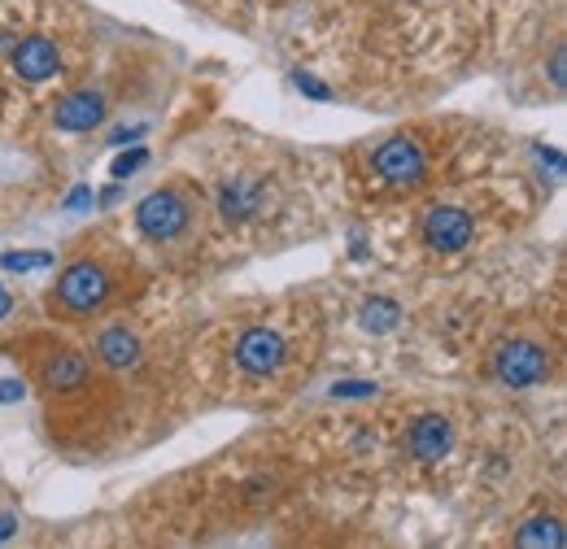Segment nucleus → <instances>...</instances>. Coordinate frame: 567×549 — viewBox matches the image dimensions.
Listing matches in <instances>:
<instances>
[{
	"label": "nucleus",
	"mask_w": 567,
	"mask_h": 549,
	"mask_svg": "<svg viewBox=\"0 0 567 549\" xmlns=\"http://www.w3.org/2000/svg\"><path fill=\"white\" fill-rule=\"evenodd\" d=\"M110 293H114V274L101 261L84 257V261H71L62 270L53 306H62L66 315H92V310H101L110 302Z\"/></svg>",
	"instance_id": "f257e3e1"
},
{
	"label": "nucleus",
	"mask_w": 567,
	"mask_h": 549,
	"mask_svg": "<svg viewBox=\"0 0 567 549\" xmlns=\"http://www.w3.org/2000/svg\"><path fill=\"white\" fill-rule=\"evenodd\" d=\"M192 218H197V205H192V196H188L184 188H158V192H149V196L140 201V209H136L140 231H144L149 240H158V244L179 240V235L192 227Z\"/></svg>",
	"instance_id": "f03ea898"
},
{
	"label": "nucleus",
	"mask_w": 567,
	"mask_h": 549,
	"mask_svg": "<svg viewBox=\"0 0 567 549\" xmlns=\"http://www.w3.org/2000/svg\"><path fill=\"white\" fill-rule=\"evenodd\" d=\"M493 375L511 388H532L550 375V354L537 341H506L493 354Z\"/></svg>",
	"instance_id": "7ed1b4c3"
},
{
	"label": "nucleus",
	"mask_w": 567,
	"mask_h": 549,
	"mask_svg": "<svg viewBox=\"0 0 567 549\" xmlns=\"http://www.w3.org/2000/svg\"><path fill=\"white\" fill-rule=\"evenodd\" d=\"M371 166H376L380 179H389V183H398V188H411V183L424 179V149H419L415 140L398 136V140H385V144L376 149Z\"/></svg>",
	"instance_id": "20e7f679"
},
{
	"label": "nucleus",
	"mask_w": 567,
	"mask_h": 549,
	"mask_svg": "<svg viewBox=\"0 0 567 549\" xmlns=\"http://www.w3.org/2000/svg\"><path fill=\"white\" fill-rule=\"evenodd\" d=\"M471 235H476V222H471L467 209L437 205V209L424 214V240H428V248H437V253H458V248L471 244Z\"/></svg>",
	"instance_id": "39448f33"
},
{
	"label": "nucleus",
	"mask_w": 567,
	"mask_h": 549,
	"mask_svg": "<svg viewBox=\"0 0 567 549\" xmlns=\"http://www.w3.org/2000/svg\"><path fill=\"white\" fill-rule=\"evenodd\" d=\"M284 354H289V349H284L279 332H270V328H249L236 341V362L249 375H275L284 367Z\"/></svg>",
	"instance_id": "423d86ee"
},
{
	"label": "nucleus",
	"mask_w": 567,
	"mask_h": 549,
	"mask_svg": "<svg viewBox=\"0 0 567 549\" xmlns=\"http://www.w3.org/2000/svg\"><path fill=\"white\" fill-rule=\"evenodd\" d=\"M450 445H454V427H450L441 414H424V419L411 427V436H406V449H411V458H419V462H441V458L450 454Z\"/></svg>",
	"instance_id": "0eeeda50"
},
{
	"label": "nucleus",
	"mask_w": 567,
	"mask_h": 549,
	"mask_svg": "<svg viewBox=\"0 0 567 549\" xmlns=\"http://www.w3.org/2000/svg\"><path fill=\"white\" fill-rule=\"evenodd\" d=\"M58 66H62V58H58V49H53L45 36H27V40L14 44V71H18L23 79H32V84L53 79Z\"/></svg>",
	"instance_id": "6e6552de"
},
{
	"label": "nucleus",
	"mask_w": 567,
	"mask_h": 549,
	"mask_svg": "<svg viewBox=\"0 0 567 549\" xmlns=\"http://www.w3.org/2000/svg\"><path fill=\"white\" fill-rule=\"evenodd\" d=\"M218 209L227 222H244L253 214H262V179H249V175H236L218 188Z\"/></svg>",
	"instance_id": "1a4fd4ad"
},
{
	"label": "nucleus",
	"mask_w": 567,
	"mask_h": 549,
	"mask_svg": "<svg viewBox=\"0 0 567 549\" xmlns=\"http://www.w3.org/2000/svg\"><path fill=\"white\" fill-rule=\"evenodd\" d=\"M58 127L62 131H92L101 118H105V97L84 88V92H71L66 101H58Z\"/></svg>",
	"instance_id": "9d476101"
},
{
	"label": "nucleus",
	"mask_w": 567,
	"mask_h": 549,
	"mask_svg": "<svg viewBox=\"0 0 567 549\" xmlns=\"http://www.w3.org/2000/svg\"><path fill=\"white\" fill-rule=\"evenodd\" d=\"M40 380H45V388L71 393V388H79V384L88 380V358H84V354H75V349H58V354H49V358H45Z\"/></svg>",
	"instance_id": "9b49d317"
},
{
	"label": "nucleus",
	"mask_w": 567,
	"mask_h": 549,
	"mask_svg": "<svg viewBox=\"0 0 567 549\" xmlns=\"http://www.w3.org/2000/svg\"><path fill=\"white\" fill-rule=\"evenodd\" d=\"M97 358L105 367H136L140 362V336L127 328H105L97 336Z\"/></svg>",
	"instance_id": "f8f14e48"
},
{
	"label": "nucleus",
	"mask_w": 567,
	"mask_h": 549,
	"mask_svg": "<svg viewBox=\"0 0 567 549\" xmlns=\"http://www.w3.org/2000/svg\"><path fill=\"white\" fill-rule=\"evenodd\" d=\"M515 545H528V549L550 545V549H558V545H563V523H558L554 514H545V519H528V523L515 532Z\"/></svg>",
	"instance_id": "ddd939ff"
},
{
	"label": "nucleus",
	"mask_w": 567,
	"mask_h": 549,
	"mask_svg": "<svg viewBox=\"0 0 567 549\" xmlns=\"http://www.w3.org/2000/svg\"><path fill=\"white\" fill-rule=\"evenodd\" d=\"M398 319H402L398 302L376 297V302H367V306H363V328H367V332H393V328H398Z\"/></svg>",
	"instance_id": "4468645a"
},
{
	"label": "nucleus",
	"mask_w": 567,
	"mask_h": 549,
	"mask_svg": "<svg viewBox=\"0 0 567 549\" xmlns=\"http://www.w3.org/2000/svg\"><path fill=\"white\" fill-rule=\"evenodd\" d=\"M376 393V384H363V380H350V384H337V397H367Z\"/></svg>",
	"instance_id": "2eb2a0df"
},
{
	"label": "nucleus",
	"mask_w": 567,
	"mask_h": 549,
	"mask_svg": "<svg viewBox=\"0 0 567 549\" xmlns=\"http://www.w3.org/2000/svg\"><path fill=\"white\" fill-rule=\"evenodd\" d=\"M298 88H302L306 97H315V101H328V88H324V84H315L311 75H298Z\"/></svg>",
	"instance_id": "dca6fc26"
},
{
	"label": "nucleus",
	"mask_w": 567,
	"mask_h": 549,
	"mask_svg": "<svg viewBox=\"0 0 567 549\" xmlns=\"http://www.w3.org/2000/svg\"><path fill=\"white\" fill-rule=\"evenodd\" d=\"M140 162H144V149H136V153H131V157H118V162H114V175H118V179H123V175H127V170H136V166H140Z\"/></svg>",
	"instance_id": "f3484780"
},
{
	"label": "nucleus",
	"mask_w": 567,
	"mask_h": 549,
	"mask_svg": "<svg viewBox=\"0 0 567 549\" xmlns=\"http://www.w3.org/2000/svg\"><path fill=\"white\" fill-rule=\"evenodd\" d=\"M23 397V384H14V380H0V401H18Z\"/></svg>",
	"instance_id": "a211bd4d"
},
{
	"label": "nucleus",
	"mask_w": 567,
	"mask_h": 549,
	"mask_svg": "<svg viewBox=\"0 0 567 549\" xmlns=\"http://www.w3.org/2000/svg\"><path fill=\"white\" fill-rule=\"evenodd\" d=\"M550 79H554V88H563V53H554V62H550Z\"/></svg>",
	"instance_id": "6ab92c4d"
},
{
	"label": "nucleus",
	"mask_w": 567,
	"mask_h": 549,
	"mask_svg": "<svg viewBox=\"0 0 567 549\" xmlns=\"http://www.w3.org/2000/svg\"><path fill=\"white\" fill-rule=\"evenodd\" d=\"M10 310H14V297H10L5 284H0V319H10Z\"/></svg>",
	"instance_id": "aec40b11"
},
{
	"label": "nucleus",
	"mask_w": 567,
	"mask_h": 549,
	"mask_svg": "<svg viewBox=\"0 0 567 549\" xmlns=\"http://www.w3.org/2000/svg\"><path fill=\"white\" fill-rule=\"evenodd\" d=\"M10 532H14V519H10V514H0V540H5Z\"/></svg>",
	"instance_id": "412c9836"
}]
</instances>
